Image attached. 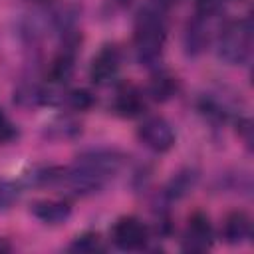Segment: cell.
<instances>
[{
	"label": "cell",
	"mask_w": 254,
	"mask_h": 254,
	"mask_svg": "<svg viewBox=\"0 0 254 254\" xmlns=\"http://www.w3.org/2000/svg\"><path fill=\"white\" fill-rule=\"evenodd\" d=\"M119 65H121L119 50H117L115 46H103V48L95 54V58L91 60L89 77L93 79V83L105 85V83H109V81L117 75Z\"/></svg>",
	"instance_id": "52a82bcc"
},
{
	"label": "cell",
	"mask_w": 254,
	"mask_h": 254,
	"mask_svg": "<svg viewBox=\"0 0 254 254\" xmlns=\"http://www.w3.org/2000/svg\"><path fill=\"white\" fill-rule=\"evenodd\" d=\"M69 250H73V252H87V254H91V252H99V250H103V246H101L99 234L85 232V234L77 236V238L71 242Z\"/></svg>",
	"instance_id": "4fadbf2b"
},
{
	"label": "cell",
	"mask_w": 254,
	"mask_h": 254,
	"mask_svg": "<svg viewBox=\"0 0 254 254\" xmlns=\"http://www.w3.org/2000/svg\"><path fill=\"white\" fill-rule=\"evenodd\" d=\"M159 4H163V6H171V4H175V2H179V0H157Z\"/></svg>",
	"instance_id": "ac0fdd59"
},
{
	"label": "cell",
	"mask_w": 254,
	"mask_h": 254,
	"mask_svg": "<svg viewBox=\"0 0 254 254\" xmlns=\"http://www.w3.org/2000/svg\"><path fill=\"white\" fill-rule=\"evenodd\" d=\"M196 12L200 18H210L218 12V0H196Z\"/></svg>",
	"instance_id": "2e32d148"
},
{
	"label": "cell",
	"mask_w": 254,
	"mask_h": 254,
	"mask_svg": "<svg viewBox=\"0 0 254 254\" xmlns=\"http://www.w3.org/2000/svg\"><path fill=\"white\" fill-rule=\"evenodd\" d=\"M30 210H32V214H34L38 220H42V222H46V224H60V222H64V220L69 216L71 206H69V202H65V200L42 198V200H36Z\"/></svg>",
	"instance_id": "9c48e42d"
},
{
	"label": "cell",
	"mask_w": 254,
	"mask_h": 254,
	"mask_svg": "<svg viewBox=\"0 0 254 254\" xmlns=\"http://www.w3.org/2000/svg\"><path fill=\"white\" fill-rule=\"evenodd\" d=\"M137 135H139L141 143L155 153H167L175 145V131H173L171 123L163 117L145 119L139 127Z\"/></svg>",
	"instance_id": "277c9868"
},
{
	"label": "cell",
	"mask_w": 254,
	"mask_h": 254,
	"mask_svg": "<svg viewBox=\"0 0 254 254\" xmlns=\"http://www.w3.org/2000/svg\"><path fill=\"white\" fill-rule=\"evenodd\" d=\"M16 135L14 125L10 123V119L0 111V141H10Z\"/></svg>",
	"instance_id": "e0dca14e"
},
{
	"label": "cell",
	"mask_w": 254,
	"mask_h": 254,
	"mask_svg": "<svg viewBox=\"0 0 254 254\" xmlns=\"http://www.w3.org/2000/svg\"><path fill=\"white\" fill-rule=\"evenodd\" d=\"M212 246V228L208 218L202 212H194L189 218L185 236H183V250L187 252H206Z\"/></svg>",
	"instance_id": "8992f818"
},
{
	"label": "cell",
	"mask_w": 254,
	"mask_h": 254,
	"mask_svg": "<svg viewBox=\"0 0 254 254\" xmlns=\"http://www.w3.org/2000/svg\"><path fill=\"white\" fill-rule=\"evenodd\" d=\"M149 91H151V95H153L155 99L165 101V99H169V97L175 95V91H177V81H175L173 75L161 71V73H157V75L153 77Z\"/></svg>",
	"instance_id": "8fae6325"
},
{
	"label": "cell",
	"mask_w": 254,
	"mask_h": 254,
	"mask_svg": "<svg viewBox=\"0 0 254 254\" xmlns=\"http://www.w3.org/2000/svg\"><path fill=\"white\" fill-rule=\"evenodd\" d=\"M194 181H196V175L194 173H179L171 181V185H169V196L171 198H181L183 194H187L192 189Z\"/></svg>",
	"instance_id": "7c38bea8"
},
{
	"label": "cell",
	"mask_w": 254,
	"mask_h": 254,
	"mask_svg": "<svg viewBox=\"0 0 254 254\" xmlns=\"http://www.w3.org/2000/svg\"><path fill=\"white\" fill-rule=\"evenodd\" d=\"M20 190H18V185L12 183V181H6V179H0V210L2 208H8L16 198H18Z\"/></svg>",
	"instance_id": "5bb4252c"
},
{
	"label": "cell",
	"mask_w": 254,
	"mask_h": 254,
	"mask_svg": "<svg viewBox=\"0 0 254 254\" xmlns=\"http://www.w3.org/2000/svg\"><path fill=\"white\" fill-rule=\"evenodd\" d=\"M123 157L115 151H87L67 169H58L56 183H62L75 194H89L103 189L121 169Z\"/></svg>",
	"instance_id": "6da1fadb"
},
{
	"label": "cell",
	"mask_w": 254,
	"mask_h": 254,
	"mask_svg": "<svg viewBox=\"0 0 254 254\" xmlns=\"http://www.w3.org/2000/svg\"><path fill=\"white\" fill-rule=\"evenodd\" d=\"M218 56L228 64H244L252 48V26L248 20H232L218 34Z\"/></svg>",
	"instance_id": "3957f363"
},
{
	"label": "cell",
	"mask_w": 254,
	"mask_h": 254,
	"mask_svg": "<svg viewBox=\"0 0 254 254\" xmlns=\"http://www.w3.org/2000/svg\"><path fill=\"white\" fill-rule=\"evenodd\" d=\"M222 234H224V240L228 244H240L244 240L250 238L252 234V222H250V216L242 210H236V212H230L224 220V228H222Z\"/></svg>",
	"instance_id": "30bf717a"
},
{
	"label": "cell",
	"mask_w": 254,
	"mask_h": 254,
	"mask_svg": "<svg viewBox=\"0 0 254 254\" xmlns=\"http://www.w3.org/2000/svg\"><path fill=\"white\" fill-rule=\"evenodd\" d=\"M147 226L135 216H123L111 228V240L121 250H139L147 244Z\"/></svg>",
	"instance_id": "5b68a950"
},
{
	"label": "cell",
	"mask_w": 254,
	"mask_h": 254,
	"mask_svg": "<svg viewBox=\"0 0 254 254\" xmlns=\"http://www.w3.org/2000/svg\"><path fill=\"white\" fill-rule=\"evenodd\" d=\"M67 101H69V105L75 107V109H87V107H91L93 97L89 95V91L79 89V91H71V93L67 95Z\"/></svg>",
	"instance_id": "9a60e30c"
},
{
	"label": "cell",
	"mask_w": 254,
	"mask_h": 254,
	"mask_svg": "<svg viewBox=\"0 0 254 254\" xmlns=\"http://www.w3.org/2000/svg\"><path fill=\"white\" fill-rule=\"evenodd\" d=\"M167 38V26L159 10L147 6L135 20V50L143 64L151 65L161 58Z\"/></svg>",
	"instance_id": "7a4b0ae2"
},
{
	"label": "cell",
	"mask_w": 254,
	"mask_h": 254,
	"mask_svg": "<svg viewBox=\"0 0 254 254\" xmlns=\"http://www.w3.org/2000/svg\"><path fill=\"white\" fill-rule=\"evenodd\" d=\"M113 109L121 117H137L145 111V95L133 83H125L117 89L113 99Z\"/></svg>",
	"instance_id": "ba28073f"
},
{
	"label": "cell",
	"mask_w": 254,
	"mask_h": 254,
	"mask_svg": "<svg viewBox=\"0 0 254 254\" xmlns=\"http://www.w3.org/2000/svg\"><path fill=\"white\" fill-rule=\"evenodd\" d=\"M36 2H46V0H36Z\"/></svg>",
	"instance_id": "d6986e66"
}]
</instances>
